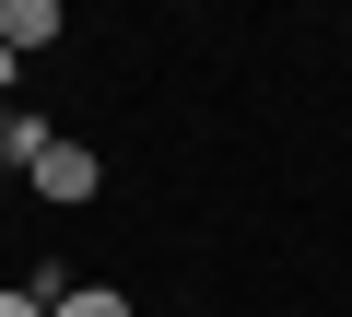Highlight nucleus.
Segmentation results:
<instances>
[{"instance_id": "2", "label": "nucleus", "mask_w": 352, "mask_h": 317, "mask_svg": "<svg viewBox=\"0 0 352 317\" xmlns=\"http://www.w3.org/2000/svg\"><path fill=\"white\" fill-rule=\"evenodd\" d=\"M0 47L47 59V47H71V12H59V0H0Z\"/></svg>"}, {"instance_id": "3", "label": "nucleus", "mask_w": 352, "mask_h": 317, "mask_svg": "<svg viewBox=\"0 0 352 317\" xmlns=\"http://www.w3.org/2000/svg\"><path fill=\"white\" fill-rule=\"evenodd\" d=\"M59 294H71V282H59V270H36V282H0V317H47V305H59Z\"/></svg>"}, {"instance_id": "6", "label": "nucleus", "mask_w": 352, "mask_h": 317, "mask_svg": "<svg viewBox=\"0 0 352 317\" xmlns=\"http://www.w3.org/2000/svg\"><path fill=\"white\" fill-rule=\"evenodd\" d=\"M0 118H12V106H0ZM12 177H24V165H12V153H0V188H12Z\"/></svg>"}, {"instance_id": "4", "label": "nucleus", "mask_w": 352, "mask_h": 317, "mask_svg": "<svg viewBox=\"0 0 352 317\" xmlns=\"http://www.w3.org/2000/svg\"><path fill=\"white\" fill-rule=\"evenodd\" d=\"M47 317H129V294H118V282H71Z\"/></svg>"}, {"instance_id": "5", "label": "nucleus", "mask_w": 352, "mask_h": 317, "mask_svg": "<svg viewBox=\"0 0 352 317\" xmlns=\"http://www.w3.org/2000/svg\"><path fill=\"white\" fill-rule=\"evenodd\" d=\"M12 83H24V59H12V47H0V106H12Z\"/></svg>"}, {"instance_id": "1", "label": "nucleus", "mask_w": 352, "mask_h": 317, "mask_svg": "<svg viewBox=\"0 0 352 317\" xmlns=\"http://www.w3.org/2000/svg\"><path fill=\"white\" fill-rule=\"evenodd\" d=\"M24 188H36V200H47V212H82V200H94V188H106V153H94V141H71V129H59V141H47V153H36V165H24Z\"/></svg>"}]
</instances>
